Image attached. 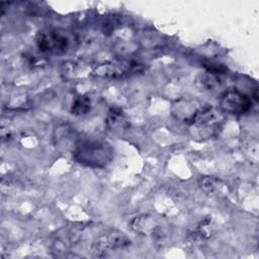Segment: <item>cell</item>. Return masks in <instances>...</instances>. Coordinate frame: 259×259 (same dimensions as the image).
Segmentation results:
<instances>
[{"mask_svg":"<svg viewBox=\"0 0 259 259\" xmlns=\"http://www.w3.org/2000/svg\"><path fill=\"white\" fill-rule=\"evenodd\" d=\"M73 158L80 164L88 167L101 168L106 166L113 158L112 147L103 141L80 139L72 149Z\"/></svg>","mask_w":259,"mask_h":259,"instance_id":"6da1fadb","label":"cell"},{"mask_svg":"<svg viewBox=\"0 0 259 259\" xmlns=\"http://www.w3.org/2000/svg\"><path fill=\"white\" fill-rule=\"evenodd\" d=\"M142 69V65L134 60L115 59L96 66L92 74L98 78L112 80L126 77L136 72H140Z\"/></svg>","mask_w":259,"mask_h":259,"instance_id":"7a4b0ae2","label":"cell"},{"mask_svg":"<svg viewBox=\"0 0 259 259\" xmlns=\"http://www.w3.org/2000/svg\"><path fill=\"white\" fill-rule=\"evenodd\" d=\"M130 243V239L123 233L116 230H111L96 237L92 241L90 245V252L94 256L102 257L106 256L107 252L126 248Z\"/></svg>","mask_w":259,"mask_h":259,"instance_id":"3957f363","label":"cell"},{"mask_svg":"<svg viewBox=\"0 0 259 259\" xmlns=\"http://www.w3.org/2000/svg\"><path fill=\"white\" fill-rule=\"evenodd\" d=\"M69 40L64 32L57 29H49L39 31L36 36V46L42 53L61 55L67 51Z\"/></svg>","mask_w":259,"mask_h":259,"instance_id":"277c9868","label":"cell"},{"mask_svg":"<svg viewBox=\"0 0 259 259\" xmlns=\"http://www.w3.org/2000/svg\"><path fill=\"white\" fill-rule=\"evenodd\" d=\"M220 103L222 109L231 114H243L252 107V101L249 96L236 89L226 91L222 95Z\"/></svg>","mask_w":259,"mask_h":259,"instance_id":"5b68a950","label":"cell"},{"mask_svg":"<svg viewBox=\"0 0 259 259\" xmlns=\"http://www.w3.org/2000/svg\"><path fill=\"white\" fill-rule=\"evenodd\" d=\"M91 107V101L88 96L80 95L76 97L71 105V112L76 115L86 114Z\"/></svg>","mask_w":259,"mask_h":259,"instance_id":"8992f818","label":"cell"}]
</instances>
